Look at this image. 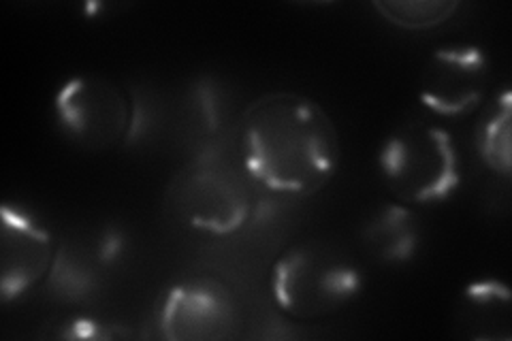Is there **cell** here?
<instances>
[{"label": "cell", "mask_w": 512, "mask_h": 341, "mask_svg": "<svg viewBox=\"0 0 512 341\" xmlns=\"http://www.w3.org/2000/svg\"><path fill=\"white\" fill-rule=\"evenodd\" d=\"M510 90L483 109L478 122V152L485 165L502 175H510Z\"/></svg>", "instance_id": "cell-10"}, {"label": "cell", "mask_w": 512, "mask_h": 341, "mask_svg": "<svg viewBox=\"0 0 512 341\" xmlns=\"http://www.w3.org/2000/svg\"><path fill=\"white\" fill-rule=\"evenodd\" d=\"M254 186L239 152L207 150L175 175L171 209L192 229L229 235L252 216Z\"/></svg>", "instance_id": "cell-2"}, {"label": "cell", "mask_w": 512, "mask_h": 341, "mask_svg": "<svg viewBox=\"0 0 512 341\" xmlns=\"http://www.w3.org/2000/svg\"><path fill=\"white\" fill-rule=\"evenodd\" d=\"M365 243L378 258L387 263L408 261L416 246V222L404 205L384 207L367 226Z\"/></svg>", "instance_id": "cell-9"}, {"label": "cell", "mask_w": 512, "mask_h": 341, "mask_svg": "<svg viewBox=\"0 0 512 341\" xmlns=\"http://www.w3.org/2000/svg\"><path fill=\"white\" fill-rule=\"evenodd\" d=\"M237 152L254 184L286 197H312L338 173V128L316 101L297 92H267L239 120Z\"/></svg>", "instance_id": "cell-1"}, {"label": "cell", "mask_w": 512, "mask_h": 341, "mask_svg": "<svg viewBox=\"0 0 512 341\" xmlns=\"http://www.w3.org/2000/svg\"><path fill=\"white\" fill-rule=\"evenodd\" d=\"M237 310L229 288L212 278L173 286L160 310V329L167 339L212 341L235 335Z\"/></svg>", "instance_id": "cell-6"}, {"label": "cell", "mask_w": 512, "mask_h": 341, "mask_svg": "<svg viewBox=\"0 0 512 341\" xmlns=\"http://www.w3.org/2000/svg\"><path fill=\"white\" fill-rule=\"evenodd\" d=\"M487 62L476 47H451L431 56L421 99L440 116H466L485 99Z\"/></svg>", "instance_id": "cell-7"}, {"label": "cell", "mask_w": 512, "mask_h": 341, "mask_svg": "<svg viewBox=\"0 0 512 341\" xmlns=\"http://www.w3.org/2000/svg\"><path fill=\"white\" fill-rule=\"evenodd\" d=\"M384 20L404 30H431L453 18L459 3L453 0H421V3H374Z\"/></svg>", "instance_id": "cell-11"}, {"label": "cell", "mask_w": 512, "mask_h": 341, "mask_svg": "<svg viewBox=\"0 0 512 341\" xmlns=\"http://www.w3.org/2000/svg\"><path fill=\"white\" fill-rule=\"evenodd\" d=\"M380 169L391 194L402 205L444 201L461 182L455 141L429 120H410L399 126L382 148Z\"/></svg>", "instance_id": "cell-3"}, {"label": "cell", "mask_w": 512, "mask_h": 341, "mask_svg": "<svg viewBox=\"0 0 512 341\" xmlns=\"http://www.w3.org/2000/svg\"><path fill=\"white\" fill-rule=\"evenodd\" d=\"M359 288V269L323 243H299L288 248L271 271V292L278 307L299 320L335 314Z\"/></svg>", "instance_id": "cell-4"}, {"label": "cell", "mask_w": 512, "mask_h": 341, "mask_svg": "<svg viewBox=\"0 0 512 341\" xmlns=\"http://www.w3.org/2000/svg\"><path fill=\"white\" fill-rule=\"evenodd\" d=\"M54 267V241L20 211L3 207V299L39 284Z\"/></svg>", "instance_id": "cell-8"}, {"label": "cell", "mask_w": 512, "mask_h": 341, "mask_svg": "<svg viewBox=\"0 0 512 341\" xmlns=\"http://www.w3.org/2000/svg\"><path fill=\"white\" fill-rule=\"evenodd\" d=\"M58 122L82 148L101 152L131 141L139 109L126 88L101 75H79L56 96Z\"/></svg>", "instance_id": "cell-5"}]
</instances>
